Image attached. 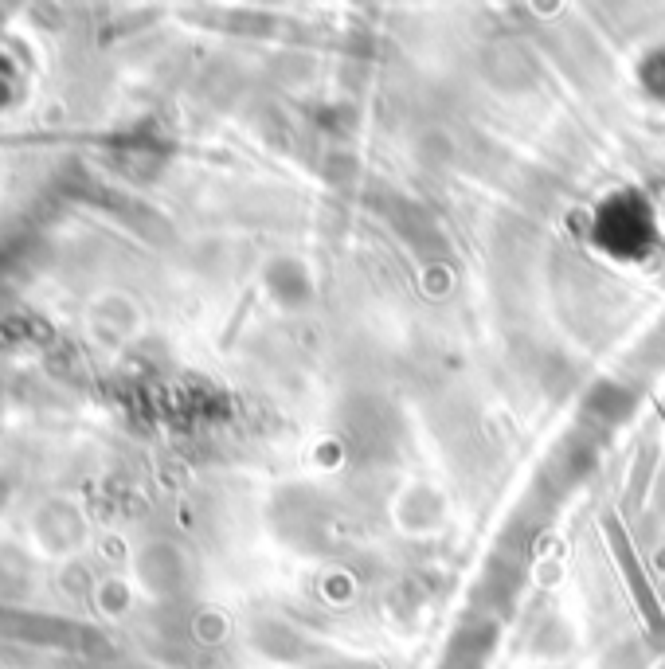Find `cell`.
I'll use <instances>...</instances> for the list:
<instances>
[{
	"label": "cell",
	"mask_w": 665,
	"mask_h": 669,
	"mask_svg": "<svg viewBox=\"0 0 665 669\" xmlns=\"http://www.w3.org/2000/svg\"><path fill=\"white\" fill-rule=\"evenodd\" d=\"M650 466H654V454L646 450V454H642V466H638V474H634V505L642 501V486H646V478H650Z\"/></svg>",
	"instance_id": "2"
},
{
	"label": "cell",
	"mask_w": 665,
	"mask_h": 669,
	"mask_svg": "<svg viewBox=\"0 0 665 669\" xmlns=\"http://www.w3.org/2000/svg\"><path fill=\"white\" fill-rule=\"evenodd\" d=\"M607 536H611L615 560H619V568H622V580L630 583V591H634V599H638V607H642L646 623L654 626V630H665L662 607L654 603V591H650V583H646V572H642V564H638V556H634V544H630V536L622 533V521H619V517H607Z\"/></svg>",
	"instance_id": "1"
}]
</instances>
